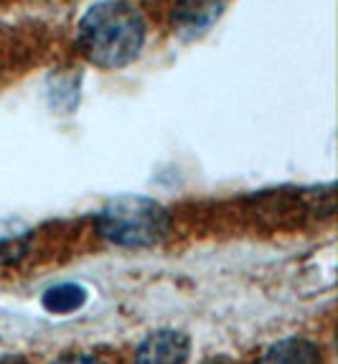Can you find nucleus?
I'll return each instance as SVG.
<instances>
[{"mask_svg": "<svg viewBox=\"0 0 338 364\" xmlns=\"http://www.w3.org/2000/svg\"><path fill=\"white\" fill-rule=\"evenodd\" d=\"M145 23L140 13L122 0H104L84 13L79 23V46L84 56L104 69H120L143 49Z\"/></svg>", "mask_w": 338, "mask_h": 364, "instance_id": "1", "label": "nucleus"}, {"mask_svg": "<svg viewBox=\"0 0 338 364\" xmlns=\"http://www.w3.org/2000/svg\"><path fill=\"white\" fill-rule=\"evenodd\" d=\"M87 298H89V293H87L84 286H79V283H61V286L48 288V291L43 293L41 304L48 314L64 316V314H74V311L82 309V306L87 304Z\"/></svg>", "mask_w": 338, "mask_h": 364, "instance_id": "6", "label": "nucleus"}, {"mask_svg": "<svg viewBox=\"0 0 338 364\" xmlns=\"http://www.w3.org/2000/svg\"><path fill=\"white\" fill-rule=\"evenodd\" d=\"M257 364H323L318 346L305 339H285L272 344Z\"/></svg>", "mask_w": 338, "mask_h": 364, "instance_id": "5", "label": "nucleus"}, {"mask_svg": "<svg viewBox=\"0 0 338 364\" xmlns=\"http://www.w3.org/2000/svg\"><path fill=\"white\" fill-rule=\"evenodd\" d=\"M54 364H104V362H99V359L92 357V354H69V357L56 359Z\"/></svg>", "mask_w": 338, "mask_h": 364, "instance_id": "7", "label": "nucleus"}, {"mask_svg": "<svg viewBox=\"0 0 338 364\" xmlns=\"http://www.w3.org/2000/svg\"><path fill=\"white\" fill-rule=\"evenodd\" d=\"M168 212L145 196H117L99 214V235L120 247H153L168 235Z\"/></svg>", "mask_w": 338, "mask_h": 364, "instance_id": "2", "label": "nucleus"}, {"mask_svg": "<svg viewBox=\"0 0 338 364\" xmlns=\"http://www.w3.org/2000/svg\"><path fill=\"white\" fill-rule=\"evenodd\" d=\"M188 336L175 328H160L140 341L135 364H186Z\"/></svg>", "mask_w": 338, "mask_h": 364, "instance_id": "3", "label": "nucleus"}, {"mask_svg": "<svg viewBox=\"0 0 338 364\" xmlns=\"http://www.w3.org/2000/svg\"><path fill=\"white\" fill-rule=\"evenodd\" d=\"M227 8V0H181L173 11V26L181 36H201Z\"/></svg>", "mask_w": 338, "mask_h": 364, "instance_id": "4", "label": "nucleus"}]
</instances>
